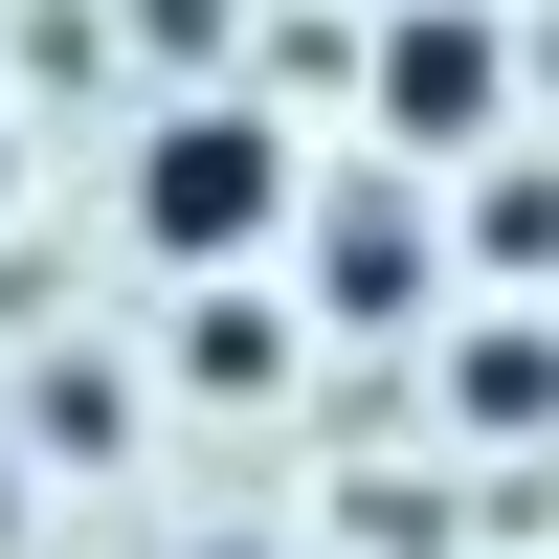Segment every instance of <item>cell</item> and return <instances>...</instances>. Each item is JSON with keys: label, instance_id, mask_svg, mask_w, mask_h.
I'll list each match as a JSON object with an SVG mask.
<instances>
[{"label": "cell", "instance_id": "5", "mask_svg": "<svg viewBox=\"0 0 559 559\" xmlns=\"http://www.w3.org/2000/svg\"><path fill=\"white\" fill-rule=\"evenodd\" d=\"M448 403H471V426H559V336L515 313V336H448Z\"/></svg>", "mask_w": 559, "mask_h": 559}, {"label": "cell", "instance_id": "7", "mask_svg": "<svg viewBox=\"0 0 559 559\" xmlns=\"http://www.w3.org/2000/svg\"><path fill=\"white\" fill-rule=\"evenodd\" d=\"M45 448H68V471H90V448H134V381H112V358H45Z\"/></svg>", "mask_w": 559, "mask_h": 559}, {"label": "cell", "instance_id": "10", "mask_svg": "<svg viewBox=\"0 0 559 559\" xmlns=\"http://www.w3.org/2000/svg\"><path fill=\"white\" fill-rule=\"evenodd\" d=\"M224 559H247V537H224Z\"/></svg>", "mask_w": 559, "mask_h": 559}, {"label": "cell", "instance_id": "3", "mask_svg": "<svg viewBox=\"0 0 559 559\" xmlns=\"http://www.w3.org/2000/svg\"><path fill=\"white\" fill-rule=\"evenodd\" d=\"M426 269H448V247H426V202H403V179H358V202L313 224V292H336L358 336H403V313H426Z\"/></svg>", "mask_w": 559, "mask_h": 559}, {"label": "cell", "instance_id": "2", "mask_svg": "<svg viewBox=\"0 0 559 559\" xmlns=\"http://www.w3.org/2000/svg\"><path fill=\"white\" fill-rule=\"evenodd\" d=\"M358 90H381V134H403V157H471V134L515 112V45H492V0H403Z\"/></svg>", "mask_w": 559, "mask_h": 559}, {"label": "cell", "instance_id": "8", "mask_svg": "<svg viewBox=\"0 0 559 559\" xmlns=\"http://www.w3.org/2000/svg\"><path fill=\"white\" fill-rule=\"evenodd\" d=\"M134 45H157V68H202V45H224V0H134Z\"/></svg>", "mask_w": 559, "mask_h": 559}, {"label": "cell", "instance_id": "4", "mask_svg": "<svg viewBox=\"0 0 559 559\" xmlns=\"http://www.w3.org/2000/svg\"><path fill=\"white\" fill-rule=\"evenodd\" d=\"M179 381H202V403H269V381H292V313H269V292H202V313H179Z\"/></svg>", "mask_w": 559, "mask_h": 559}, {"label": "cell", "instance_id": "1", "mask_svg": "<svg viewBox=\"0 0 559 559\" xmlns=\"http://www.w3.org/2000/svg\"><path fill=\"white\" fill-rule=\"evenodd\" d=\"M292 202H313V157H292V112H269V90H179V112L134 134V247L202 269V292H247Z\"/></svg>", "mask_w": 559, "mask_h": 559}, {"label": "cell", "instance_id": "6", "mask_svg": "<svg viewBox=\"0 0 559 559\" xmlns=\"http://www.w3.org/2000/svg\"><path fill=\"white\" fill-rule=\"evenodd\" d=\"M471 247H492V269H559V157H492V179H471Z\"/></svg>", "mask_w": 559, "mask_h": 559}, {"label": "cell", "instance_id": "9", "mask_svg": "<svg viewBox=\"0 0 559 559\" xmlns=\"http://www.w3.org/2000/svg\"><path fill=\"white\" fill-rule=\"evenodd\" d=\"M0 202H23V112H0Z\"/></svg>", "mask_w": 559, "mask_h": 559}]
</instances>
